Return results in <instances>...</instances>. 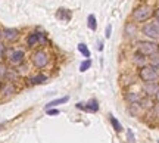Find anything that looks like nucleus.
Here are the masks:
<instances>
[{
	"instance_id": "1",
	"label": "nucleus",
	"mask_w": 159,
	"mask_h": 143,
	"mask_svg": "<svg viewBox=\"0 0 159 143\" xmlns=\"http://www.w3.org/2000/svg\"><path fill=\"white\" fill-rule=\"evenodd\" d=\"M153 11L155 9L150 7L149 5H140L131 12V18H133V21L137 24H144L153 16Z\"/></svg>"
},
{
	"instance_id": "2",
	"label": "nucleus",
	"mask_w": 159,
	"mask_h": 143,
	"mask_svg": "<svg viewBox=\"0 0 159 143\" xmlns=\"http://www.w3.org/2000/svg\"><path fill=\"white\" fill-rule=\"evenodd\" d=\"M136 50L149 58L159 53V44L153 40H139L136 43Z\"/></svg>"
},
{
	"instance_id": "3",
	"label": "nucleus",
	"mask_w": 159,
	"mask_h": 143,
	"mask_svg": "<svg viewBox=\"0 0 159 143\" xmlns=\"http://www.w3.org/2000/svg\"><path fill=\"white\" fill-rule=\"evenodd\" d=\"M137 77L142 83H152V81H158L159 80V71L155 69L152 65H144V67H140L139 68V72H137Z\"/></svg>"
},
{
	"instance_id": "4",
	"label": "nucleus",
	"mask_w": 159,
	"mask_h": 143,
	"mask_svg": "<svg viewBox=\"0 0 159 143\" xmlns=\"http://www.w3.org/2000/svg\"><path fill=\"white\" fill-rule=\"evenodd\" d=\"M5 59H7V62L12 67H18L22 62H25V50L19 49V47H9V49H6Z\"/></svg>"
},
{
	"instance_id": "5",
	"label": "nucleus",
	"mask_w": 159,
	"mask_h": 143,
	"mask_svg": "<svg viewBox=\"0 0 159 143\" xmlns=\"http://www.w3.org/2000/svg\"><path fill=\"white\" fill-rule=\"evenodd\" d=\"M31 62H33V65H34L35 68L43 69L49 65L50 56H49V53H47L44 49H39V50H35L34 53L31 55Z\"/></svg>"
},
{
	"instance_id": "6",
	"label": "nucleus",
	"mask_w": 159,
	"mask_h": 143,
	"mask_svg": "<svg viewBox=\"0 0 159 143\" xmlns=\"http://www.w3.org/2000/svg\"><path fill=\"white\" fill-rule=\"evenodd\" d=\"M47 43V37H46L44 33L41 31H31L28 35H27V47L33 49V47L39 46V44H44Z\"/></svg>"
},
{
	"instance_id": "7",
	"label": "nucleus",
	"mask_w": 159,
	"mask_h": 143,
	"mask_svg": "<svg viewBox=\"0 0 159 143\" xmlns=\"http://www.w3.org/2000/svg\"><path fill=\"white\" fill-rule=\"evenodd\" d=\"M140 31H142V34L144 35L148 40L159 41V30L156 28L155 22H144Z\"/></svg>"
},
{
	"instance_id": "8",
	"label": "nucleus",
	"mask_w": 159,
	"mask_h": 143,
	"mask_svg": "<svg viewBox=\"0 0 159 143\" xmlns=\"http://www.w3.org/2000/svg\"><path fill=\"white\" fill-rule=\"evenodd\" d=\"M18 39H19V30L18 28L5 27V28L0 30V40H3L5 43H13Z\"/></svg>"
},
{
	"instance_id": "9",
	"label": "nucleus",
	"mask_w": 159,
	"mask_h": 143,
	"mask_svg": "<svg viewBox=\"0 0 159 143\" xmlns=\"http://www.w3.org/2000/svg\"><path fill=\"white\" fill-rule=\"evenodd\" d=\"M159 92V83L158 81H152V83H143V95L144 96L153 97Z\"/></svg>"
},
{
	"instance_id": "10",
	"label": "nucleus",
	"mask_w": 159,
	"mask_h": 143,
	"mask_svg": "<svg viewBox=\"0 0 159 143\" xmlns=\"http://www.w3.org/2000/svg\"><path fill=\"white\" fill-rule=\"evenodd\" d=\"M131 62L134 63L136 67H144V65H148V56H144L143 53H140L139 50H136L133 55H131Z\"/></svg>"
},
{
	"instance_id": "11",
	"label": "nucleus",
	"mask_w": 159,
	"mask_h": 143,
	"mask_svg": "<svg viewBox=\"0 0 159 143\" xmlns=\"http://www.w3.org/2000/svg\"><path fill=\"white\" fill-rule=\"evenodd\" d=\"M47 80H49V77H47L46 74H43V72H39V74H35V75H31V77L28 78V81H30V84H31V86L44 84Z\"/></svg>"
},
{
	"instance_id": "12",
	"label": "nucleus",
	"mask_w": 159,
	"mask_h": 143,
	"mask_svg": "<svg viewBox=\"0 0 159 143\" xmlns=\"http://www.w3.org/2000/svg\"><path fill=\"white\" fill-rule=\"evenodd\" d=\"M143 96H144V95L140 92H127L124 95V99L128 103H136V102H140Z\"/></svg>"
},
{
	"instance_id": "13",
	"label": "nucleus",
	"mask_w": 159,
	"mask_h": 143,
	"mask_svg": "<svg viewBox=\"0 0 159 143\" xmlns=\"http://www.w3.org/2000/svg\"><path fill=\"white\" fill-rule=\"evenodd\" d=\"M144 112V109L142 108V105L139 102H136V103H130L128 105V114L131 115V117H140V115Z\"/></svg>"
},
{
	"instance_id": "14",
	"label": "nucleus",
	"mask_w": 159,
	"mask_h": 143,
	"mask_svg": "<svg viewBox=\"0 0 159 143\" xmlns=\"http://www.w3.org/2000/svg\"><path fill=\"white\" fill-rule=\"evenodd\" d=\"M139 103L142 105V108L144 111H152L155 108V100H153V97H150V96H143L142 100Z\"/></svg>"
},
{
	"instance_id": "15",
	"label": "nucleus",
	"mask_w": 159,
	"mask_h": 143,
	"mask_svg": "<svg viewBox=\"0 0 159 143\" xmlns=\"http://www.w3.org/2000/svg\"><path fill=\"white\" fill-rule=\"evenodd\" d=\"M137 31H139V28H137V24L136 22H127L125 24V28H124V33L127 37H134V35L137 34Z\"/></svg>"
},
{
	"instance_id": "16",
	"label": "nucleus",
	"mask_w": 159,
	"mask_h": 143,
	"mask_svg": "<svg viewBox=\"0 0 159 143\" xmlns=\"http://www.w3.org/2000/svg\"><path fill=\"white\" fill-rule=\"evenodd\" d=\"M99 102H97V99H90L89 102H85V112H97L99 111Z\"/></svg>"
},
{
	"instance_id": "17",
	"label": "nucleus",
	"mask_w": 159,
	"mask_h": 143,
	"mask_svg": "<svg viewBox=\"0 0 159 143\" xmlns=\"http://www.w3.org/2000/svg\"><path fill=\"white\" fill-rule=\"evenodd\" d=\"M16 92V89H15V84L13 83H6L5 84V87H2V90H0V93L3 95V96H11V95H13V93Z\"/></svg>"
},
{
	"instance_id": "18",
	"label": "nucleus",
	"mask_w": 159,
	"mask_h": 143,
	"mask_svg": "<svg viewBox=\"0 0 159 143\" xmlns=\"http://www.w3.org/2000/svg\"><path fill=\"white\" fill-rule=\"evenodd\" d=\"M69 100V96H63V97H59V99H55V100H50V102L46 105L44 108L46 109H50V108H56L57 105H62V103H66Z\"/></svg>"
},
{
	"instance_id": "19",
	"label": "nucleus",
	"mask_w": 159,
	"mask_h": 143,
	"mask_svg": "<svg viewBox=\"0 0 159 143\" xmlns=\"http://www.w3.org/2000/svg\"><path fill=\"white\" fill-rule=\"evenodd\" d=\"M56 16L61 19V21H66L68 22L69 19L72 18V13L68 11V9H63V7H61L59 11H57V13H56Z\"/></svg>"
},
{
	"instance_id": "20",
	"label": "nucleus",
	"mask_w": 159,
	"mask_h": 143,
	"mask_svg": "<svg viewBox=\"0 0 159 143\" xmlns=\"http://www.w3.org/2000/svg\"><path fill=\"white\" fill-rule=\"evenodd\" d=\"M77 49H78V52L83 55V56L85 58V59H89V58H91V53H90V49L87 47V44L85 43H78V46H77Z\"/></svg>"
},
{
	"instance_id": "21",
	"label": "nucleus",
	"mask_w": 159,
	"mask_h": 143,
	"mask_svg": "<svg viewBox=\"0 0 159 143\" xmlns=\"http://www.w3.org/2000/svg\"><path fill=\"white\" fill-rule=\"evenodd\" d=\"M87 27H89L91 31H96L97 30V19L93 13H90V15L87 16Z\"/></svg>"
},
{
	"instance_id": "22",
	"label": "nucleus",
	"mask_w": 159,
	"mask_h": 143,
	"mask_svg": "<svg viewBox=\"0 0 159 143\" xmlns=\"http://www.w3.org/2000/svg\"><path fill=\"white\" fill-rule=\"evenodd\" d=\"M109 121H111V124H112V127H114V130L116 133H121V131H122V124H121V122H119V121L116 120V118H115L112 114L109 115Z\"/></svg>"
},
{
	"instance_id": "23",
	"label": "nucleus",
	"mask_w": 159,
	"mask_h": 143,
	"mask_svg": "<svg viewBox=\"0 0 159 143\" xmlns=\"http://www.w3.org/2000/svg\"><path fill=\"white\" fill-rule=\"evenodd\" d=\"M91 65H93V62H91L90 58H89V59H84L83 62L80 63V71H81V72H85V71H89V69L91 68Z\"/></svg>"
},
{
	"instance_id": "24",
	"label": "nucleus",
	"mask_w": 159,
	"mask_h": 143,
	"mask_svg": "<svg viewBox=\"0 0 159 143\" xmlns=\"http://www.w3.org/2000/svg\"><path fill=\"white\" fill-rule=\"evenodd\" d=\"M121 84L124 87H128L131 84H134V78L130 77V75H125V77H121Z\"/></svg>"
},
{
	"instance_id": "25",
	"label": "nucleus",
	"mask_w": 159,
	"mask_h": 143,
	"mask_svg": "<svg viewBox=\"0 0 159 143\" xmlns=\"http://www.w3.org/2000/svg\"><path fill=\"white\" fill-rule=\"evenodd\" d=\"M150 58V62H149V65H152L155 69H158L159 71V53L158 55H153V56H149Z\"/></svg>"
},
{
	"instance_id": "26",
	"label": "nucleus",
	"mask_w": 159,
	"mask_h": 143,
	"mask_svg": "<svg viewBox=\"0 0 159 143\" xmlns=\"http://www.w3.org/2000/svg\"><path fill=\"white\" fill-rule=\"evenodd\" d=\"M6 44H5V41L3 40H0V61H3L6 58Z\"/></svg>"
},
{
	"instance_id": "27",
	"label": "nucleus",
	"mask_w": 159,
	"mask_h": 143,
	"mask_svg": "<svg viewBox=\"0 0 159 143\" xmlns=\"http://www.w3.org/2000/svg\"><path fill=\"white\" fill-rule=\"evenodd\" d=\"M7 71H9V68H7L5 63L0 61V80H2V78H5L6 74H7Z\"/></svg>"
},
{
	"instance_id": "28",
	"label": "nucleus",
	"mask_w": 159,
	"mask_h": 143,
	"mask_svg": "<svg viewBox=\"0 0 159 143\" xmlns=\"http://www.w3.org/2000/svg\"><path fill=\"white\" fill-rule=\"evenodd\" d=\"M127 140H128V143H136V136L131 128H127Z\"/></svg>"
},
{
	"instance_id": "29",
	"label": "nucleus",
	"mask_w": 159,
	"mask_h": 143,
	"mask_svg": "<svg viewBox=\"0 0 159 143\" xmlns=\"http://www.w3.org/2000/svg\"><path fill=\"white\" fill-rule=\"evenodd\" d=\"M46 114H47V115H50V117H55V115H59V109H56V108L46 109Z\"/></svg>"
},
{
	"instance_id": "30",
	"label": "nucleus",
	"mask_w": 159,
	"mask_h": 143,
	"mask_svg": "<svg viewBox=\"0 0 159 143\" xmlns=\"http://www.w3.org/2000/svg\"><path fill=\"white\" fill-rule=\"evenodd\" d=\"M111 34H112V25L109 24V25H106V30H105V35H106V39H109Z\"/></svg>"
},
{
	"instance_id": "31",
	"label": "nucleus",
	"mask_w": 159,
	"mask_h": 143,
	"mask_svg": "<svg viewBox=\"0 0 159 143\" xmlns=\"http://www.w3.org/2000/svg\"><path fill=\"white\" fill-rule=\"evenodd\" d=\"M75 106H77V109H81V111H85V103H84V102H78V103H77V105H75Z\"/></svg>"
},
{
	"instance_id": "32",
	"label": "nucleus",
	"mask_w": 159,
	"mask_h": 143,
	"mask_svg": "<svg viewBox=\"0 0 159 143\" xmlns=\"http://www.w3.org/2000/svg\"><path fill=\"white\" fill-rule=\"evenodd\" d=\"M103 47H105V44H103V41H99V43H97V50H99V52H102V50H103Z\"/></svg>"
},
{
	"instance_id": "33",
	"label": "nucleus",
	"mask_w": 159,
	"mask_h": 143,
	"mask_svg": "<svg viewBox=\"0 0 159 143\" xmlns=\"http://www.w3.org/2000/svg\"><path fill=\"white\" fill-rule=\"evenodd\" d=\"M153 16L156 18V19H159V7H156V9L153 11Z\"/></svg>"
},
{
	"instance_id": "34",
	"label": "nucleus",
	"mask_w": 159,
	"mask_h": 143,
	"mask_svg": "<svg viewBox=\"0 0 159 143\" xmlns=\"http://www.w3.org/2000/svg\"><path fill=\"white\" fill-rule=\"evenodd\" d=\"M155 25H156V28L159 30V19H156V21H155Z\"/></svg>"
},
{
	"instance_id": "35",
	"label": "nucleus",
	"mask_w": 159,
	"mask_h": 143,
	"mask_svg": "<svg viewBox=\"0 0 159 143\" xmlns=\"http://www.w3.org/2000/svg\"><path fill=\"white\" fill-rule=\"evenodd\" d=\"M155 99H156V102H158V103H159V92H158V93H156V96H155Z\"/></svg>"
},
{
	"instance_id": "36",
	"label": "nucleus",
	"mask_w": 159,
	"mask_h": 143,
	"mask_svg": "<svg viewBox=\"0 0 159 143\" xmlns=\"http://www.w3.org/2000/svg\"><path fill=\"white\" fill-rule=\"evenodd\" d=\"M0 90H2V81H0Z\"/></svg>"
},
{
	"instance_id": "37",
	"label": "nucleus",
	"mask_w": 159,
	"mask_h": 143,
	"mask_svg": "<svg viewBox=\"0 0 159 143\" xmlns=\"http://www.w3.org/2000/svg\"><path fill=\"white\" fill-rule=\"evenodd\" d=\"M2 127H3V126H2V124H0V128H2Z\"/></svg>"
},
{
	"instance_id": "38",
	"label": "nucleus",
	"mask_w": 159,
	"mask_h": 143,
	"mask_svg": "<svg viewBox=\"0 0 159 143\" xmlns=\"http://www.w3.org/2000/svg\"><path fill=\"white\" fill-rule=\"evenodd\" d=\"M158 143H159V140H158Z\"/></svg>"
}]
</instances>
